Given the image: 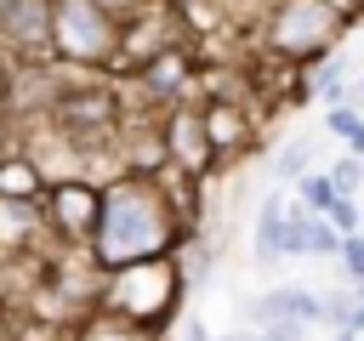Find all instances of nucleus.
<instances>
[{
    "label": "nucleus",
    "instance_id": "obj_28",
    "mask_svg": "<svg viewBox=\"0 0 364 341\" xmlns=\"http://www.w3.org/2000/svg\"><path fill=\"white\" fill-rule=\"evenodd\" d=\"M222 341H256V330H250V335H222Z\"/></svg>",
    "mask_w": 364,
    "mask_h": 341
},
{
    "label": "nucleus",
    "instance_id": "obj_17",
    "mask_svg": "<svg viewBox=\"0 0 364 341\" xmlns=\"http://www.w3.org/2000/svg\"><path fill=\"white\" fill-rule=\"evenodd\" d=\"M296 199H301L307 210H318V216H324V210L336 205V182H330V170H307V176L296 182Z\"/></svg>",
    "mask_w": 364,
    "mask_h": 341
},
{
    "label": "nucleus",
    "instance_id": "obj_21",
    "mask_svg": "<svg viewBox=\"0 0 364 341\" xmlns=\"http://www.w3.org/2000/svg\"><path fill=\"white\" fill-rule=\"evenodd\" d=\"M324 216H330V227H336V233H358V227H364V210H358V199H353V193H336V205H330Z\"/></svg>",
    "mask_w": 364,
    "mask_h": 341
},
{
    "label": "nucleus",
    "instance_id": "obj_20",
    "mask_svg": "<svg viewBox=\"0 0 364 341\" xmlns=\"http://www.w3.org/2000/svg\"><path fill=\"white\" fill-rule=\"evenodd\" d=\"M330 182H336V193H358V182H364V153H341V159L330 165Z\"/></svg>",
    "mask_w": 364,
    "mask_h": 341
},
{
    "label": "nucleus",
    "instance_id": "obj_8",
    "mask_svg": "<svg viewBox=\"0 0 364 341\" xmlns=\"http://www.w3.org/2000/svg\"><path fill=\"white\" fill-rule=\"evenodd\" d=\"M165 165H176L199 182L216 176V148H210V131H205V114H199L193 97L165 108Z\"/></svg>",
    "mask_w": 364,
    "mask_h": 341
},
{
    "label": "nucleus",
    "instance_id": "obj_23",
    "mask_svg": "<svg viewBox=\"0 0 364 341\" xmlns=\"http://www.w3.org/2000/svg\"><path fill=\"white\" fill-rule=\"evenodd\" d=\"M6 74H11V51L0 45V114H6Z\"/></svg>",
    "mask_w": 364,
    "mask_h": 341
},
{
    "label": "nucleus",
    "instance_id": "obj_4",
    "mask_svg": "<svg viewBox=\"0 0 364 341\" xmlns=\"http://www.w3.org/2000/svg\"><path fill=\"white\" fill-rule=\"evenodd\" d=\"M51 57L74 68L114 74L119 57V11L108 0H51Z\"/></svg>",
    "mask_w": 364,
    "mask_h": 341
},
{
    "label": "nucleus",
    "instance_id": "obj_19",
    "mask_svg": "<svg viewBox=\"0 0 364 341\" xmlns=\"http://www.w3.org/2000/svg\"><path fill=\"white\" fill-rule=\"evenodd\" d=\"M336 261H341L347 284L358 290V284H364V233H341V250H336Z\"/></svg>",
    "mask_w": 364,
    "mask_h": 341
},
{
    "label": "nucleus",
    "instance_id": "obj_9",
    "mask_svg": "<svg viewBox=\"0 0 364 341\" xmlns=\"http://www.w3.org/2000/svg\"><path fill=\"white\" fill-rule=\"evenodd\" d=\"M0 45L11 57L51 51V0H0Z\"/></svg>",
    "mask_w": 364,
    "mask_h": 341
},
{
    "label": "nucleus",
    "instance_id": "obj_14",
    "mask_svg": "<svg viewBox=\"0 0 364 341\" xmlns=\"http://www.w3.org/2000/svg\"><path fill=\"white\" fill-rule=\"evenodd\" d=\"M307 165H313V136H290V142L273 153V176H279V182H301Z\"/></svg>",
    "mask_w": 364,
    "mask_h": 341
},
{
    "label": "nucleus",
    "instance_id": "obj_22",
    "mask_svg": "<svg viewBox=\"0 0 364 341\" xmlns=\"http://www.w3.org/2000/svg\"><path fill=\"white\" fill-rule=\"evenodd\" d=\"M301 335H307L301 318H267V324H256V341H301Z\"/></svg>",
    "mask_w": 364,
    "mask_h": 341
},
{
    "label": "nucleus",
    "instance_id": "obj_2",
    "mask_svg": "<svg viewBox=\"0 0 364 341\" xmlns=\"http://www.w3.org/2000/svg\"><path fill=\"white\" fill-rule=\"evenodd\" d=\"M182 267H176V250L171 256H148V261H125L102 278V313L114 318H131L142 330H159L171 318V307L182 301Z\"/></svg>",
    "mask_w": 364,
    "mask_h": 341
},
{
    "label": "nucleus",
    "instance_id": "obj_12",
    "mask_svg": "<svg viewBox=\"0 0 364 341\" xmlns=\"http://www.w3.org/2000/svg\"><path fill=\"white\" fill-rule=\"evenodd\" d=\"M46 176H40V165L23 153V148H11L6 159H0V199H46Z\"/></svg>",
    "mask_w": 364,
    "mask_h": 341
},
{
    "label": "nucleus",
    "instance_id": "obj_24",
    "mask_svg": "<svg viewBox=\"0 0 364 341\" xmlns=\"http://www.w3.org/2000/svg\"><path fill=\"white\" fill-rule=\"evenodd\" d=\"M11 148H17V142H11V119H6V114H0V159H6V153H11Z\"/></svg>",
    "mask_w": 364,
    "mask_h": 341
},
{
    "label": "nucleus",
    "instance_id": "obj_11",
    "mask_svg": "<svg viewBox=\"0 0 364 341\" xmlns=\"http://www.w3.org/2000/svg\"><path fill=\"white\" fill-rule=\"evenodd\" d=\"M284 222H290V199L284 193H267L262 210H256V233H250L256 267H279L284 261Z\"/></svg>",
    "mask_w": 364,
    "mask_h": 341
},
{
    "label": "nucleus",
    "instance_id": "obj_3",
    "mask_svg": "<svg viewBox=\"0 0 364 341\" xmlns=\"http://www.w3.org/2000/svg\"><path fill=\"white\" fill-rule=\"evenodd\" d=\"M341 28H347V11L336 0H273V11L262 23V45L296 68H313L318 57L336 51Z\"/></svg>",
    "mask_w": 364,
    "mask_h": 341
},
{
    "label": "nucleus",
    "instance_id": "obj_1",
    "mask_svg": "<svg viewBox=\"0 0 364 341\" xmlns=\"http://www.w3.org/2000/svg\"><path fill=\"white\" fill-rule=\"evenodd\" d=\"M193 227L182 222V210L171 205L159 176L142 170H119L114 182H102V210H97V233H91V256L114 273L125 261H148V256H171Z\"/></svg>",
    "mask_w": 364,
    "mask_h": 341
},
{
    "label": "nucleus",
    "instance_id": "obj_13",
    "mask_svg": "<svg viewBox=\"0 0 364 341\" xmlns=\"http://www.w3.org/2000/svg\"><path fill=\"white\" fill-rule=\"evenodd\" d=\"M68 341H159V330H142V324H131V318H114V313H91V318H80L74 324V335Z\"/></svg>",
    "mask_w": 364,
    "mask_h": 341
},
{
    "label": "nucleus",
    "instance_id": "obj_29",
    "mask_svg": "<svg viewBox=\"0 0 364 341\" xmlns=\"http://www.w3.org/2000/svg\"><path fill=\"white\" fill-rule=\"evenodd\" d=\"M353 153H364V136H358V142H353Z\"/></svg>",
    "mask_w": 364,
    "mask_h": 341
},
{
    "label": "nucleus",
    "instance_id": "obj_16",
    "mask_svg": "<svg viewBox=\"0 0 364 341\" xmlns=\"http://www.w3.org/2000/svg\"><path fill=\"white\" fill-rule=\"evenodd\" d=\"M176 267H182V284L210 278V273H216V239H205V244H193V250L176 244Z\"/></svg>",
    "mask_w": 364,
    "mask_h": 341
},
{
    "label": "nucleus",
    "instance_id": "obj_25",
    "mask_svg": "<svg viewBox=\"0 0 364 341\" xmlns=\"http://www.w3.org/2000/svg\"><path fill=\"white\" fill-rule=\"evenodd\" d=\"M353 330L364 335V284H358V313H353Z\"/></svg>",
    "mask_w": 364,
    "mask_h": 341
},
{
    "label": "nucleus",
    "instance_id": "obj_18",
    "mask_svg": "<svg viewBox=\"0 0 364 341\" xmlns=\"http://www.w3.org/2000/svg\"><path fill=\"white\" fill-rule=\"evenodd\" d=\"M324 125H330V136H341V142H347V148H353V142H358V136H364V114H358V102H336V108H330V119H324Z\"/></svg>",
    "mask_w": 364,
    "mask_h": 341
},
{
    "label": "nucleus",
    "instance_id": "obj_27",
    "mask_svg": "<svg viewBox=\"0 0 364 341\" xmlns=\"http://www.w3.org/2000/svg\"><path fill=\"white\" fill-rule=\"evenodd\" d=\"M336 341H358V330H336Z\"/></svg>",
    "mask_w": 364,
    "mask_h": 341
},
{
    "label": "nucleus",
    "instance_id": "obj_30",
    "mask_svg": "<svg viewBox=\"0 0 364 341\" xmlns=\"http://www.w3.org/2000/svg\"><path fill=\"white\" fill-rule=\"evenodd\" d=\"M0 318H6V301H0Z\"/></svg>",
    "mask_w": 364,
    "mask_h": 341
},
{
    "label": "nucleus",
    "instance_id": "obj_7",
    "mask_svg": "<svg viewBox=\"0 0 364 341\" xmlns=\"http://www.w3.org/2000/svg\"><path fill=\"white\" fill-rule=\"evenodd\" d=\"M97 210H102V182H91V176H68V182L46 188V227L57 244H91Z\"/></svg>",
    "mask_w": 364,
    "mask_h": 341
},
{
    "label": "nucleus",
    "instance_id": "obj_6",
    "mask_svg": "<svg viewBox=\"0 0 364 341\" xmlns=\"http://www.w3.org/2000/svg\"><path fill=\"white\" fill-rule=\"evenodd\" d=\"M80 74H97V68H74L63 57H11V74H6V119H46Z\"/></svg>",
    "mask_w": 364,
    "mask_h": 341
},
{
    "label": "nucleus",
    "instance_id": "obj_10",
    "mask_svg": "<svg viewBox=\"0 0 364 341\" xmlns=\"http://www.w3.org/2000/svg\"><path fill=\"white\" fill-rule=\"evenodd\" d=\"M199 114H205V131H210L216 165L250 148V131H256V119H250V97H205Z\"/></svg>",
    "mask_w": 364,
    "mask_h": 341
},
{
    "label": "nucleus",
    "instance_id": "obj_15",
    "mask_svg": "<svg viewBox=\"0 0 364 341\" xmlns=\"http://www.w3.org/2000/svg\"><path fill=\"white\" fill-rule=\"evenodd\" d=\"M353 313H358V290H324V296H318V324L353 330Z\"/></svg>",
    "mask_w": 364,
    "mask_h": 341
},
{
    "label": "nucleus",
    "instance_id": "obj_26",
    "mask_svg": "<svg viewBox=\"0 0 364 341\" xmlns=\"http://www.w3.org/2000/svg\"><path fill=\"white\" fill-rule=\"evenodd\" d=\"M353 102L364 108V74H353Z\"/></svg>",
    "mask_w": 364,
    "mask_h": 341
},
{
    "label": "nucleus",
    "instance_id": "obj_5",
    "mask_svg": "<svg viewBox=\"0 0 364 341\" xmlns=\"http://www.w3.org/2000/svg\"><path fill=\"white\" fill-rule=\"evenodd\" d=\"M176 45H193V23L176 0H148L136 11L119 17V57H114V74H136L148 68L154 57L176 51Z\"/></svg>",
    "mask_w": 364,
    "mask_h": 341
}]
</instances>
